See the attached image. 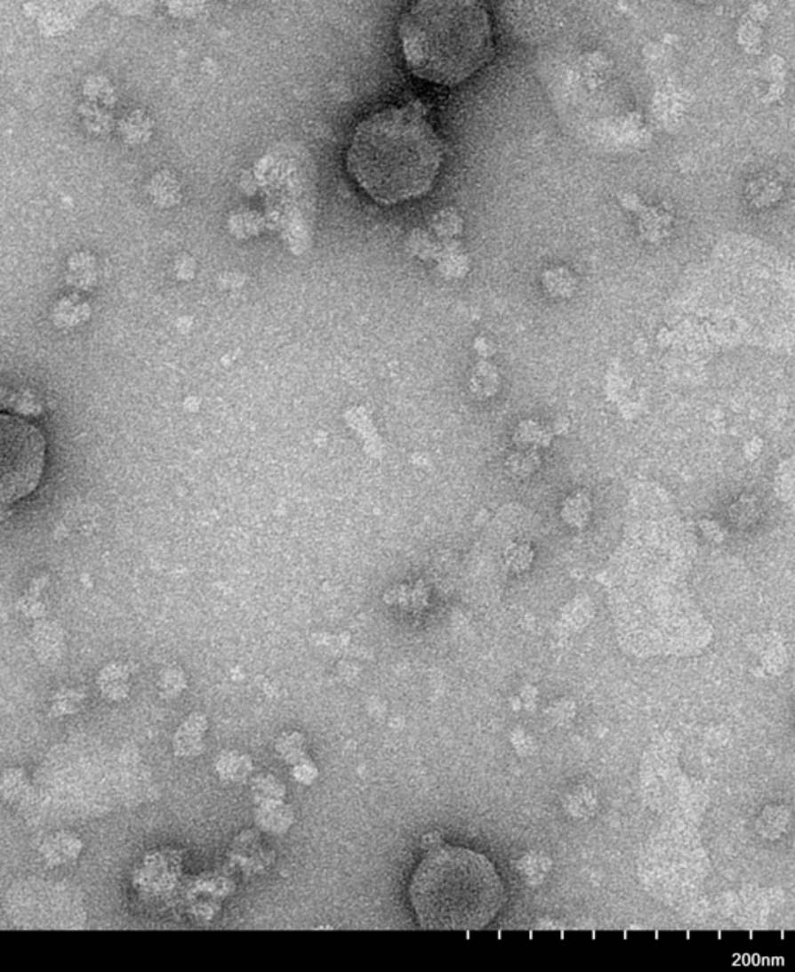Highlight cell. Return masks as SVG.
<instances>
[{"label":"cell","instance_id":"cell-1","mask_svg":"<svg viewBox=\"0 0 795 972\" xmlns=\"http://www.w3.org/2000/svg\"><path fill=\"white\" fill-rule=\"evenodd\" d=\"M443 162V143L420 101L374 112L356 128L349 172L368 196L398 204L424 195Z\"/></svg>","mask_w":795,"mask_h":972},{"label":"cell","instance_id":"cell-2","mask_svg":"<svg viewBox=\"0 0 795 972\" xmlns=\"http://www.w3.org/2000/svg\"><path fill=\"white\" fill-rule=\"evenodd\" d=\"M404 58L418 78L455 86L490 61L493 27L476 2H418L399 24Z\"/></svg>","mask_w":795,"mask_h":972},{"label":"cell","instance_id":"cell-3","mask_svg":"<svg viewBox=\"0 0 795 972\" xmlns=\"http://www.w3.org/2000/svg\"><path fill=\"white\" fill-rule=\"evenodd\" d=\"M410 899L424 929L478 930L494 920L505 892L494 865L476 851L441 847L422 859Z\"/></svg>","mask_w":795,"mask_h":972},{"label":"cell","instance_id":"cell-4","mask_svg":"<svg viewBox=\"0 0 795 972\" xmlns=\"http://www.w3.org/2000/svg\"><path fill=\"white\" fill-rule=\"evenodd\" d=\"M643 882L661 898L684 899L703 884L707 857L693 832L671 828L655 836L640 861Z\"/></svg>","mask_w":795,"mask_h":972},{"label":"cell","instance_id":"cell-5","mask_svg":"<svg viewBox=\"0 0 795 972\" xmlns=\"http://www.w3.org/2000/svg\"><path fill=\"white\" fill-rule=\"evenodd\" d=\"M45 440L22 418L0 415V508L31 494L43 478Z\"/></svg>","mask_w":795,"mask_h":972},{"label":"cell","instance_id":"cell-6","mask_svg":"<svg viewBox=\"0 0 795 972\" xmlns=\"http://www.w3.org/2000/svg\"><path fill=\"white\" fill-rule=\"evenodd\" d=\"M6 912L24 929H80L84 904L74 887L52 880H25L6 896Z\"/></svg>","mask_w":795,"mask_h":972},{"label":"cell","instance_id":"cell-7","mask_svg":"<svg viewBox=\"0 0 795 972\" xmlns=\"http://www.w3.org/2000/svg\"><path fill=\"white\" fill-rule=\"evenodd\" d=\"M95 4H70V2H31L24 6L25 12L37 18L39 30L47 36H56L74 28L78 19L83 18Z\"/></svg>","mask_w":795,"mask_h":972},{"label":"cell","instance_id":"cell-8","mask_svg":"<svg viewBox=\"0 0 795 972\" xmlns=\"http://www.w3.org/2000/svg\"><path fill=\"white\" fill-rule=\"evenodd\" d=\"M83 93L91 103H101L103 106L116 104V89L103 75H91L83 84Z\"/></svg>","mask_w":795,"mask_h":972},{"label":"cell","instance_id":"cell-9","mask_svg":"<svg viewBox=\"0 0 795 972\" xmlns=\"http://www.w3.org/2000/svg\"><path fill=\"white\" fill-rule=\"evenodd\" d=\"M78 110H80L81 118L86 125V128L93 134H104L106 131H109L110 116L103 106L91 103V101H84V103L80 104Z\"/></svg>","mask_w":795,"mask_h":972},{"label":"cell","instance_id":"cell-10","mask_svg":"<svg viewBox=\"0 0 795 972\" xmlns=\"http://www.w3.org/2000/svg\"><path fill=\"white\" fill-rule=\"evenodd\" d=\"M589 513H590V502H589L588 495L576 494L564 502L563 518L572 526H584L586 520H588Z\"/></svg>","mask_w":795,"mask_h":972},{"label":"cell","instance_id":"cell-11","mask_svg":"<svg viewBox=\"0 0 795 972\" xmlns=\"http://www.w3.org/2000/svg\"><path fill=\"white\" fill-rule=\"evenodd\" d=\"M539 463H541V460H539L538 453H534V451H524L522 453L520 451V453L510 455L507 462L508 471L511 472L516 478H526V476H530L538 470Z\"/></svg>","mask_w":795,"mask_h":972},{"label":"cell","instance_id":"cell-12","mask_svg":"<svg viewBox=\"0 0 795 972\" xmlns=\"http://www.w3.org/2000/svg\"><path fill=\"white\" fill-rule=\"evenodd\" d=\"M533 550L526 542H513L505 549V563L513 570H524L530 566Z\"/></svg>","mask_w":795,"mask_h":972},{"label":"cell","instance_id":"cell-13","mask_svg":"<svg viewBox=\"0 0 795 972\" xmlns=\"http://www.w3.org/2000/svg\"><path fill=\"white\" fill-rule=\"evenodd\" d=\"M516 440L524 445L545 446L550 441V434L544 428H541L538 422H520L519 428L516 430Z\"/></svg>","mask_w":795,"mask_h":972},{"label":"cell","instance_id":"cell-14","mask_svg":"<svg viewBox=\"0 0 795 972\" xmlns=\"http://www.w3.org/2000/svg\"><path fill=\"white\" fill-rule=\"evenodd\" d=\"M732 518L735 522L747 526L757 518V505L752 499H741L732 507Z\"/></svg>","mask_w":795,"mask_h":972},{"label":"cell","instance_id":"cell-15","mask_svg":"<svg viewBox=\"0 0 795 972\" xmlns=\"http://www.w3.org/2000/svg\"><path fill=\"white\" fill-rule=\"evenodd\" d=\"M478 381L476 384L478 393L484 397H493L499 390V374L494 372V368H484V372L478 374Z\"/></svg>","mask_w":795,"mask_h":972}]
</instances>
